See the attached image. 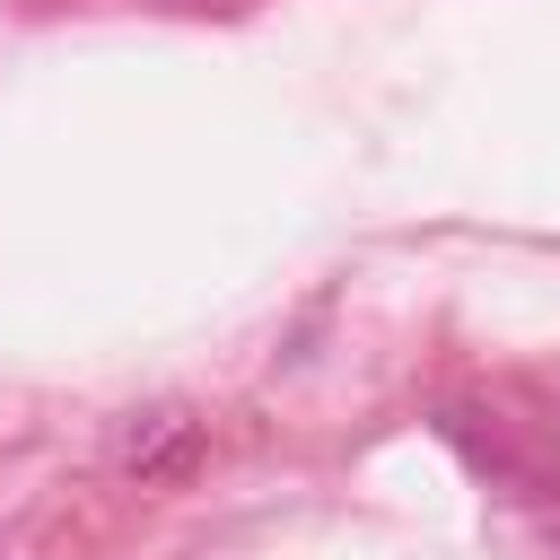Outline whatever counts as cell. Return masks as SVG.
Masks as SVG:
<instances>
[{
	"label": "cell",
	"mask_w": 560,
	"mask_h": 560,
	"mask_svg": "<svg viewBox=\"0 0 560 560\" xmlns=\"http://www.w3.org/2000/svg\"><path fill=\"white\" fill-rule=\"evenodd\" d=\"M114 464H122L140 490L192 481V472H201V420H192L184 402H149V411H131V420H122V438H114Z\"/></svg>",
	"instance_id": "cell-1"
}]
</instances>
